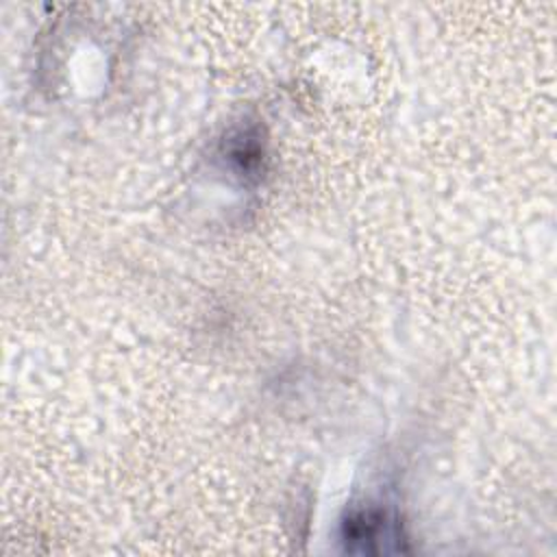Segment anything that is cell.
Segmentation results:
<instances>
[{"instance_id":"obj_1","label":"cell","mask_w":557,"mask_h":557,"mask_svg":"<svg viewBox=\"0 0 557 557\" xmlns=\"http://www.w3.org/2000/svg\"><path fill=\"white\" fill-rule=\"evenodd\" d=\"M344 540L352 544H361L359 550L363 553H376V550H387L383 542H396V531L392 522H387V516L379 509H366L352 513L344 522Z\"/></svg>"}]
</instances>
